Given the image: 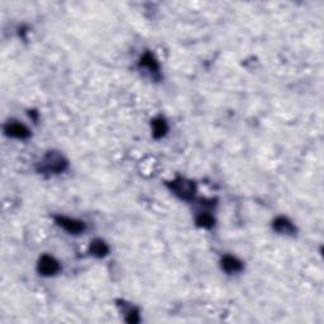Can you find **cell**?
<instances>
[{"mask_svg": "<svg viewBox=\"0 0 324 324\" xmlns=\"http://www.w3.org/2000/svg\"><path fill=\"white\" fill-rule=\"evenodd\" d=\"M140 67L146 68V70H148L150 72H154V74H157L160 70L159 62H157V60L155 58V56L151 52L143 54V56L141 57L140 60Z\"/></svg>", "mask_w": 324, "mask_h": 324, "instance_id": "ba28073f", "label": "cell"}, {"mask_svg": "<svg viewBox=\"0 0 324 324\" xmlns=\"http://www.w3.org/2000/svg\"><path fill=\"white\" fill-rule=\"evenodd\" d=\"M214 223H216V219H214V216L209 213H205V212L204 213L202 212L199 216H196V224L202 228H207V229H209V228L213 227Z\"/></svg>", "mask_w": 324, "mask_h": 324, "instance_id": "8fae6325", "label": "cell"}, {"mask_svg": "<svg viewBox=\"0 0 324 324\" xmlns=\"http://www.w3.org/2000/svg\"><path fill=\"white\" fill-rule=\"evenodd\" d=\"M168 131V125L166 123V120L163 118L159 117L156 119L152 120V134H154L155 138H162L165 137L166 133Z\"/></svg>", "mask_w": 324, "mask_h": 324, "instance_id": "30bf717a", "label": "cell"}, {"mask_svg": "<svg viewBox=\"0 0 324 324\" xmlns=\"http://www.w3.org/2000/svg\"><path fill=\"white\" fill-rule=\"evenodd\" d=\"M4 132H5L6 136L13 137V138H18V140H27V138L31 136V131L27 128L26 125L17 122H9L8 124L4 127Z\"/></svg>", "mask_w": 324, "mask_h": 324, "instance_id": "5b68a950", "label": "cell"}, {"mask_svg": "<svg viewBox=\"0 0 324 324\" xmlns=\"http://www.w3.org/2000/svg\"><path fill=\"white\" fill-rule=\"evenodd\" d=\"M37 270L43 276H54L60 271V264L52 256L43 255L38 261Z\"/></svg>", "mask_w": 324, "mask_h": 324, "instance_id": "277c9868", "label": "cell"}, {"mask_svg": "<svg viewBox=\"0 0 324 324\" xmlns=\"http://www.w3.org/2000/svg\"><path fill=\"white\" fill-rule=\"evenodd\" d=\"M67 160L57 151L47 152L43 160L41 161V172L60 173L67 168Z\"/></svg>", "mask_w": 324, "mask_h": 324, "instance_id": "6da1fadb", "label": "cell"}, {"mask_svg": "<svg viewBox=\"0 0 324 324\" xmlns=\"http://www.w3.org/2000/svg\"><path fill=\"white\" fill-rule=\"evenodd\" d=\"M272 228L281 234H290L293 236L295 233V227L293 223L286 218V216H277L272 222Z\"/></svg>", "mask_w": 324, "mask_h": 324, "instance_id": "8992f818", "label": "cell"}, {"mask_svg": "<svg viewBox=\"0 0 324 324\" xmlns=\"http://www.w3.org/2000/svg\"><path fill=\"white\" fill-rule=\"evenodd\" d=\"M125 321L129 324H136L140 322V314H138V310L132 309L127 313V317H125Z\"/></svg>", "mask_w": 324, "mask_h": 324, "instance_id": "7c38bea8", "label": "cell"}, {"mask_svg": "<svg viewBox=\"0 0 324 324\" xmlns=\"http://www.w3.org/2000/svg\"><path fill=\"white\" fill-rule=\"evenodd\" d=\"M222 269L228 273H236L243 269V264L233 256H224L222 259Z\"/></svg>", "mask_w": 324, "mask_h": 324, "instance_id": "52a82bcc", "label": "cell"}, {"mask_svg": "<svg viewBox=\"0 0 324 324\" xmlns=\"http://www.w3.org/2000/svg\"><path fill=\"white\" fill-rule=\"evenodd\" d=\"M54 220L61 228L68 232L70 234H80L83 233L85 230L86 225L85 223L81 222V220H77V219L74 218H68V216H54Z\"/></svg>", "mask_w": 324, "mask_h": 324, "instance_id": "3957f363", "label": "cell"}, {"mask_svg": "<svg viewBox=\"0 0 324 324\" xmlns=\"http://www.w3.org/2000/svg\"><path fill=\"white\" fill-rule=\"evenodd\" d=\"M167 186L175 195H177L180 199L193 200L196 194V186L193 181L184 177H177L172 181L167 182Z\"/></svg>", "mask_w": 324, "mask_h": 324, "instance_id": "7a4b0ae2", "label": "cell"}, {"mask_svg": "<svg viewBox=\"0 0 324 324\" xmlns=\"http://www.w3.org/2000/svg\"><path fill=\"white\" fill-rule=\"evenodd\" d=\"M89 251H90L93 256L102 259V257H106L109 253V247L106 242L102 241V239H94V241L90 243Z\"/></svg>", "mask_w": 324, "mask_h": 324, "instance_id": "9c48e42d", "label": "cell"}]
</instances>
